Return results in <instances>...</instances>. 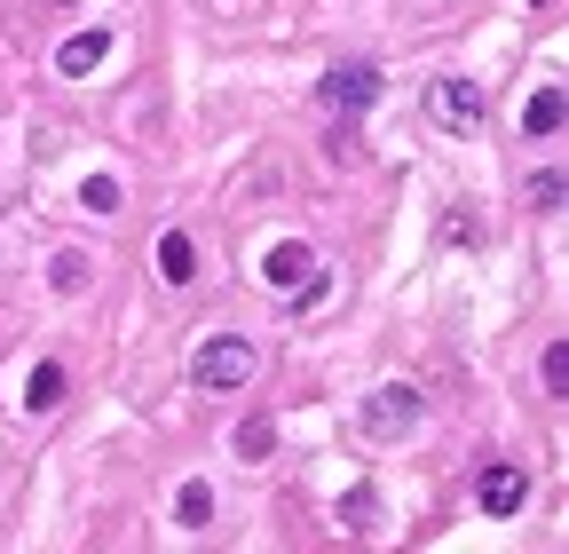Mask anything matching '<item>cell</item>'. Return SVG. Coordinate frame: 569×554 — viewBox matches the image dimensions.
Listing matches in <instances>:
<instances>
[{
    "label": "cell",
    "instance_id": "cell-11",
    "mask_svg": "<svg viewBox=\"0 0 569 554\" xmlns=\"http://www.w3.org/2000/svg\"><path fill=\"white\" fill-rule=\"evenodd\" d=\"M174 515H182V531H206V523H213V483L190 475L182 492H174Z\"/></svg>",
    "mask_w": 569,
    "mask_h": 554
},
{
    "label": "cell",
    "instance_id": "cell-3",
    "mask_svg": "<svg viewBox=\"0 0 569 554\" xmlns=\"http://www.w3.org/2000/svg\"><path fill=\"white\" fill-rule=\"evenodd\" d=\"M419 428V388L411 380H380L372 396H365V436H411Z\"/></svg>",
    "mask_w": 569,
    "mask_h": 554
},
{
    "label": "cell",
    "instance_id": "cell-5",
    "mask_svg": "<svg viewBox=\"0 0 569 554\" xmlns=\"http://www.w3.org/2000/svg\"><path fill=\"white\" fill-rule=\"evenodd\" d=\"M317 96H325V111H365L380 96V72L372 63H332V72L317 80Z\"/></svg>",
    "mask_w": 569,
    "mask_h": 554
},
{
    "label": "cell",
    "instance_id": "cell-12",
    "mask_svg": "<svg viewBox=\"0 0 569 554\" xmlns=\"http://www.w3.org/2000/svg\"><path fill=\"white\" fill-rule=\"evenodd\" d=\"M372 515H380V492H372V483H356V492L340 499V523L348 531H372Z\"/></svg>",
    "mask_w": 569,
    "mask_h": 554
},
{
    "label": "cell",
    "instance_id": "cell-17",
    "mask_svg": "<svg viewBox=\"0 0 569 554\" xmlns=\"http://www.w3.org/2000/svg\"><path fill=\"white\" fill-rule=\"evenodd\" d=\"M269 444H277V428H269V421H246V428H238V452H246V459H261Z\"/></svg>",
    "mask_w": 569,
    "mask_h": 554
},
{
    "label": "cell",
    "instance_id": "cell-13",
    "mask_svg": "<svg viewBox=\"0 0 569 554\" xmlns=\"http://www.w3.org/2000/svg\"><path fill=\"white\" fill-rule=\"evenodd\" d=\"M119 175H88V190H80V206H88V215H119Z\"/></svg>",
    "mask_w": 569,
    "mask_h": 554
},
{
    "label": "cell",
    "instance_id": "cell-15",
    "mask_svg": "<svg viewBox=\"0 0 569 554\" xmlns=\"http://www.w3.org/2000/svg\"><path fill=\"white\" fill-rule=\"evenodd\" d=\"M530 206H538V215H561V175H553V167L530 175Z\"/></svg>",
    "mask_w": 569,
    "mask_h": 554
},
{
    "label": "cell",
    "instance_id": "cell-1",
    "mask_svg": "<svg viewBox=\"0 0 569 554\" xmlns=\"http://www.w3.org/2000/svg\"><path fill=\"white\" fill-rule=\"evenodd\" d=\"M253 373H261L253 340H206V349L190 357V380H198L206 396H230V388H246Z\"/></svg>",
    "mask_w": 569,
    "mask_h": 554
},
{
    "label": "cell",
    "instance_id": "cell-9",
    "mask_svg": "<svg viewBox=\"0 0 569 554\" xmlns=\"http://www.w3.org/2000/svg\"><path fill=\"white\" fill-rule=\"evenodd\" d=\"M159 277H167V286H190V277H198V246H190L182 230L159 238Z\"/></svg>",
    "mask_w": 569,
    "mask_h": 554
},
{
    "label": "cell",
    "instance_id": "cell-8",
    "mask_svg": "<svg viewBox=\"0 0 569 554\" xmlns=\"http://www.w3.org/2000/svg\"><path fill=\"white\" fill-rule=\"evenodd\" d=\"M561 119H569V96L546 80L530 103H522V135H538V144H553V135H561Z\"/></svg>",
    "mask_w": 569,
    "mask_h": 554
},
{
    "label": "cell",
    "instance_id": "cell-16",
    "mask_svg": "<svg viewBox=\"0 0 569 554\" xmlns=\"http://www.w3.org/2000/svg\"><path fill=\"white\" fill-rule=\"evenodd\" d=\"M546 396H569V349H561V340L546 349Z\"/></svg>",
    "mask_w": 569,
    "mask_h": 554
},
{
    "label": "cell",
    "instance_id": "cell-7",
    "mask_svg": "<svg viewBox=\"0 0 569 554\" xmlns=\"http://www.w3.org/2000/svg\"><path fill=\"white\" fill-rule=\"evenodd\" d=\"M103 56H111V32H71V40L56 48V72H63V80H88Z\"/></svg>",
    "mask_w": 569,
    "mask_h": 554
},
{
    "label": "cell",
    "instance_id": "cell-4",
    "mask_svg": "<svg viewBox=\"0 0 569 554\" xmlns=\"http://www.w3.org/2000/svg\"><path fill=\"white\" fill-rule=\"evenodd\" d=\"M427 119L451 127V135H475L482 127V88L475 80H436V88H427Z\"/></svg>",
    "mask_w": 569,
    "mask_h": 554
},
{
    "label": "cell",
    "instance_id": "cell-6",
    "mask_svg": "<svg viewBox=\"0 0 569 554\" xmlns=\"http://www.w3.org/2000/svg\"><path fill=\"white\" fill-rule=\"evenodd\" d=\"M475 499H482L490 515H515V507L530 499V467H515V459H498V467H482V483H475Z\"/></svg>",
    "mask_w": 569,
    "mask_h": 554
},
{
    "label": "cell",
    "instance_id": "cell-10",
    "mask_svg": "<svg viewBox=\"0 0 569 554\" xmlns=\"http://www.w3.org/2000/svg\"><path fill=\"white\" fill-rule=\"evenodd\" d=\"M88 277H96V261H88L80 246H63V254L48 261V286H56V294H80V286H88Z\"/></svg>",
    "mask_w": 569,
    "mask_h": 554
},
{
    "label": "cell",
    "instance_id": "cell-2",
    "mask_svg": "<svg viewBox=\"0 0 569 554\" xmlns=\"http://www.w3.org/2000/svg\"><path fill=\"white\" fill-rule=\"evenodd\" d=\"M261 286H269V294H301V301H317V246H301V238L269 246V254H261Z\"/></svg>",
    "mask_w": 569,
    "mask_h": 554
},
{
    "label": "cell",
    "instance_id": "cell-18",
    "mask_svg": "<svg viewBox=\"0 0 569 554\" xmlns=\"http://www.w3.org/2000/svg\"><path fill=\"white\" fill-rule=\"evenodd\" d=\"M538 9H553V0H538Z\"/></svg>",
    "mask_w": 569,
    "mask_h": 554
},
{
    "label": "cell",
    "instance_id": "cell-14",
    "mask_svg": "<svg viewBox=\"0 0 569 554\" xmlns=\"http://www.w3.org/2000/svg\"><path fill=\"white\" fill-rule=\"evenodd\" d=\"M24 404H32V412H56V404H63V365H40V373H32V396H24Z\"/></svg>",
    "mask_w": 569,
    "mask_h": 554
}]
</instances>
